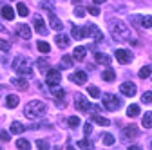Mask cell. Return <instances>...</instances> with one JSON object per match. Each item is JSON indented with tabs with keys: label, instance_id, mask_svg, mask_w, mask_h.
<instances>
[{
	"label": "cell",
	"instance_id": "d6986e66",
	"mask_svg": "<svg viewBox=\"0 0 152 150\" xmlns=\"http://www.w3.org/2000/svg\"><path fill=\"white\" fill-rule=\"evenodd\" d=\"M91 119H92L94 123H98V125H102V127H107V125H110V121H109L107 118H103V116L96 114V112H94V114L91 116Z\"/></svg>",
	"mask_w": 152,
	"mask_h": 150
},
{
	"label": "cell",
	"instance_id": "ffe728a7",
	"mask_svg": "<svg viewBox=\"0 0 152 150\" xmlns=\"http://www.w3.org/2000/svg\"><path fill=\"white\" fill-rule=\"evenodd\" d=\"M102 80H105V82H112V80H116V72H114L110 67H107V69L102 72Z\"/></svg>",
	"mask_w": 152,
	"mask_h": 150
},
{
	"label": "cell",
	"instance_id": "cb8c5ba5",
	"mask_svg": "<svg viewBox=\"0 0 152 150\" xmlns=\"http://www.w3.org/2000/svg\"><path fill=\"white\" fill-rule=\"evenodd\" d=\"M36 65H38V69H40L42 72H47V69L51 67V63H49L45 58H38V60H36Z\"/></svg>",
	"mask_w": 152,
	"mask_h": 150
},
{
	"label": "cell",
	"instance_id": "4dcf8cb0",
	"mask_svg": "<svg viewBox=\"0 0 152 150\" xmlns=\"http://www.w3.org/2000/svg\"><path fill=\"white\" fill-rule=\"evenodd\" d=\"M140 22H141V24H140L141 27H145V29H150V15H147V16H141V18H140Z\"/></svg>",
	"mask_w": 152,
	"mask_h": 150
},
{
	"label": "cell",
	"instance_id": "83f0119b",
	"mask_svg": "<svg viewBox=\"0 0 152 150\" xmlns=\"http://www.w3.org/2000/svg\"><path fill=\"white\" fill-rule=\"evenodd\" d=\"M141 125H143L145 128H150V127H152V114H150V112H145V116H143V121H141Z\"/></svg>",
	"mask_w": 152,
	"mask_h": 150
},
{
	"label": "cell",
	"instance_id": "ab89813d",
	"mask_svg": "<svg viewBox=\"0 0 152 150\" xmlns=\"http://www.w3.org/2000/svg\"><path fill=\"white\" fill-rule=\"evenodd\" d=\"M76 146H78V148H91L92 145H91V141H78V143H76Z\"/></svg>",
	"mask_w": 152,
	"mask_h": 150
},
{
	"label": "cell",
	"instance_id": "7402d4cb",
	"mask_svg": "<svg viewBox=\"0 0 152 150\" xmlns=\"http://www.w3.org/2000/svg\"><path fill=\"white\" fill-rule=\"evenodd\" d=\"M18 96H15V94H9L7 98H6V105H7V108H15L16 105H18Z\"/></svg>",
	"mask_w": 152,
	"mask_h": 150
},
{
	"label": "cell",
	"instance_id": "52a82bcc",
	"mask_svg": "<svg viewBox=\"0 0 152 150\" xmlns=\"http://www.w3.org/2000/svg\"><path fill=\"white\" fill-rule=\"evenodd\" d=\"M103 105H105L107 110L114 112L116 108H120V100L116 96H112V94H103Z\"/></svg>",
	"mask_w": 152,
	"mask_h": 150
},
{
	"label": "cell",
	"instance_id": "7a4b0ae2",
	"mask_svg": "<svg viewBox=\"0 0 152 150\" xmlns=\"http://www.w3.org/2000/svg\"><path fill=\"white\" fill-rule=\"evenodd\" d=\"M45 112H47V105H45L44 101L34 100V101H29V103L26 105L24 114H26L27 118H31V119H38V118H44Z\"/></svg>",
	"mask_w": 152,
	"mask_h": 150
},
{
	"label": "cell",
	"instance_id": "8fae6325",
	"mask_svg": "<svg viewBox=\"0 0 152 150\" xmlns=\"http://www.w3.org/2000/svg\"><path fill=\"white\" fill-rule=\"evenodd\" d=\"M33 22H34V29H36V33H38V34H45V33H47L45 22H44V18H42L40 15H36Z\"/></svg>",
	"mask_w": 152,
	"mask_h": 150
},
{
	"label": "cell",
	"instance_id": "4316f807",
	"mask_svg": "<svg viewBox=\"0 0 152 150\" xmlns=\"http://www.w3.org/2000/svg\"><path fill=\"white\" fill-rule=\"evenodd\" d=\"M16 148H20V150H29V148H31L29 139H18V141H16Z\"/></svg>",
	"mask_w": 152,
	"mask_h": 150
},
{
	"label": "cell",
	"instance_id": "60d3db41",
	"mask_svg": "<svg viewBox=\"0 0 152 150\" xmlns=\"http://www.w3.org/2000/svg\"><path fill=\"white\" fill-rule=\"evenodd\" d=\"M87 11H89L92 16H98V15H100V9H98L96 6H89V7H87Z\"/></svg>",
	"mask_w": 152,
	"mask_h": 150
},
{
	"label": "cell",
	"instance_id": "8d00e7d4",
	"mask_svg": "<svg viewBox=\"0 0 152 150\" xmlns=\"http://www.w3.org/2000/svg\"><path fill=\"white\" fill-rule=\"evenodd\" d=\"M87 90H89V94H91L92 98H100V90H98V87H92V85H91Z\"/></svg>",
	"mask_w": 152,
	"mask_h": 150
},
{
	"label": "cell",
	"instance_id": "9a60e30c",
	"mask_svg": "<svg viewBox=\"0 0 152 150\" xmlns=\"http://www.w3.org/2000/svg\"><path fill=\"white\" fill-rule=\"evenodd\" d=\"M85 56H87V49H85V47H76L74 52H72V58H74V60H78V62L85 60Z\"/></svg>",
	"mask_w": 152,
	"mask_h": 150
},
{
	"label": "cell",
	"instance_id": "74e56055",
	"mask_svg": "<svg viewBox=\"0 0 152 150\" xmlns=\"http://www.w3.org/2000/svg\"><path fill=\"white\" fill-rule=\"evenodd\" d=\"M102 139H103V143H105V145H109V146H110V145H114V136H110V134H103V138H102Z\"/></svg>",
	"mask_w": 152,
	"mask_h": 150
},
{
	"label": "cell",
	"instance_id": "277c9868",
	"mask_svg": "<svg viewBox=\"0 0 152 150\" xmlns=\"http://www.w3.org/2000/svg\"><path fill=\"white\" fill-rule=\"evenodd\" d=\"M74 107L78 108V110H82V112H96V110H100V107L91 105V103L85 100L83 94H76V98H74Z\"/></svg>",
	"mask_w": 152,
	"mask_h": 150
},
{
	"label": "cell",
	"instance_id": "5bb4252c",
	"mask_svg": "<svg viewBox=\"0 0 152 150\" xmlns=\"http://www.w3.org/2000/svg\"><path fill=\"white\" fill-rule=\"evenodd\" d=\"M116 60H118L120 63H123V65L129 63V62H130V52H129L127 49H118V51H116Z\"/></svg>",
	"mask_w": 152,
	"mask_h": 150
},
{
	"label": "cell",
	"instance_id": "f6af8a7d",
	"mask_svg": "<svg viewBox=\"0 0 152 150\" xmlns=\"http://www.w3.org/2000/svg\"><path fill=\"white\" fill-rule=\"evenodd\" d=\"M83 132H85V136H89V134L92 132V125H91V123H85V127H83Z\"/></svg>",
	"mask_w": 152,
	"mask_h": 150
},
{
	"label": "cell",
	"instance_id": "9c48e42d",
	"mask_svg": "<svg viewBox=\"0 0 152 150\" xmlns=\"http://www.w3.org/2000/svg\"><path fill=\"white\" fill-rule=\"evenodd\" d=\"M16 34L20 36V38H24V40H29L31 38V29H29V25L27 24H18L16 25Z\"/></svg>",
	"mask_w": 152,
	"mask_h": 150
},
{
	"label": "cell",
	"instance_id": "7c38bea8",
	"mask_svg": "<svg viewBox=\"0 0 152 150\" xmlns=\"http://www.w3.org/2000/svg\"><path fill=\"white\" fill-rule=\"evenodd\" d=\"M49 24H51V27L54 29V31H62L64 29V24H62V20L58 16H56L53 11H49Z\"/></svg>",
	"mask_w": 152,
	"mask_h": 150
},
{
	"label": "cell",
	"instance_id": "3957f363",
	"mask_svg": "<svg viewBox=\"0 0 152 150\" xmlns=\"http://www.w3.org/2000/svg\"><path fill=\"white\" fill-rule=\"evenodd\" d=\"M13 69L18 74H22V76H31L33 74V67H31L29 60L24 58V56H16V58L13 60Z\"/></svg>",
	"mask_w": 152,
	"mask_h": 150
},
{
	"label": "cell",
	"instance_id": "b9f144b4",
	"mask_svg": "<svg viewBox=\"0 0 152 150\" xmlns=\"http://www.w3.org/2000/svg\"><path fill=\"white\" fill-rule=\"evenodd\" d=\"M36 146H38V148H49V143H47L45 139H38Z\"/></svg>",
	"mask_w": 152,
	"mask_h": 150
},
{
	"label": "cell",
	"instance_id": "ba28073f",
	"mask_svg": "<svg viewBox=\"0 0 152 150\" xmlns=\"http://www.w3.org/2000/svg\"><path fill=\"white\" fill-rule=\"evenodd\" d=\"M120 92L123 96H134L136 94V85L132 82H125V83L120 85Z\"/></svg>",
	"mask_w": 152,
	"mask_h": 150
},
{
	"label": "cell",
	"instance_id": "7bdbcfd3",
	"mask_svg": "<svg viewBox=\"0 0 152 150\" xmlns=\"http://www.w3.org/2000/svg\"><path fill=\"white\" fill-rule=\"evenodd\" d=\"M74 15L78 16V18H82V16L85 15V9H83V7H76V9H74Z\"/></svg>",
	"mask_w": 152,
	"mask_h": 150
},
{
	"label": "cell",
	"instance_id": "f35d334b",
	"mask_svg": "<svg viewBox=\"0 0 152 150\" xmlns=\"http://www.w3.org/2000/svg\"><path fill=\"white\" fill-rule=\"evenodd\" d=\"M64 94H65V92H64L62 89H54V90H53V96H54L56 100H62V98H64Z\"/></svg>",
	"mask_w": 152,
	"mask_h": 150
},
{
	"label": "cell",
	"instance_id": "d6a6232c",
	"mask_svg": "<svg viewBox=\"0 0 152 150\" xmlns=\"http://www.w3.org/2000/svg\"><path fill=\"white\" fill-rule=\"evenodd\" d=\"M148 76H150V65H145V67L140 71V78L145 80V78H148Z\"/></svg>",
	"mask_w": 152,
	"mask_h": 150
},
{
	"label": "cell",
	"instance_id": "4fadbf2b",
	"mask_svg": "<svg viewBox=\"0 0 152 150\" xmlns=\"http://www.w3.org/2000/svg\"><path fill=\"white\" fill-rule=\"evenodd\" d=\"M71 82H74L76 85H83L87 82V74L83 71H76L74 74H71Z\"/></svg>",
	"mask_w": 152,
	"mask_h": 150
},
{
	"label": "cell",
	"instance_id": "6da1fadb",
	"mask_svg": "<svg viewBox=\"0 0 152 150\" xmlns=\"http://www.w3.org/2000/svg\"><path fill=\"white\" fill-rule=\"evenodd\" d=\"M109 31L112 34V38L118 40V42H130L132 38H134L130 27L125 22H121V20H110L109 22Z\"/></svg>",
	"mask_w": 152,
	"mask_h": 150
},
{
	"label": "cell",
	"instance_id": "e575fe53",
	"mask_svg": "<svg viewBox=\"0 0 152 150\" xmlns=\"http://www.w3.org/2000/svg\"><path fill=\"white\" fill-rule=\"evenodd\" d=\"M38 49H40V52H49L51 51V47H49L47 42H38Z\"/></svg>",
	"mask_w": 152,
	"mask_h": 150
},
{
	"label": "cell",
	"instance_id": "44dd1931",
	"mask_svg": "<svg viewBox=\"0 0 152 150\" xmlns=\"http://www.w3.org/2000/svg\"><path fill=\"white\" fill-rule=\"evenodd\" d=\"M0 13H2V16L6 18V20H13L15 18V9L9 7V6H4L2 9H0Z\"/></svg>",
	"mask_w": 152,
	"mask_h": 150
},
{
	"label": "cell",
	"instance_id": "c3c4849f",
	"mask_svg": "<svg viewBox=\"0 0 152 150\" xmlns=\"http://www.w3.org/2000/svg\"><path fill=\"white\" fill-rule=\"evenodd\" d=\"M0 31H2V33H6V27H4V25H0Z\"/></svg>",
	"mask_w": 152,
	"mask_h": 150
},
{
	"label": "cell",
	"instance_id": "836d02e7",
	"mask_svg": "<svg viewBox=\"0 0 152 150\" xmlns=\"http://www.w3.org/2000/svg\"><path fill=\"white\" fill-rule=\"evenodd\" d=\"M150 96H152V92H150V90L143 92V96H141V101H143V103H147V105H150V101H152V98H150Z\"/></svg>",
	"mask_w": 152,
	"mask_h": 150
},
{
	"label": "cell",
	"instance_id": "2e32d148",
	"mask_svg": "<svg viewBox=\"0 0 152 150\" xmlns=\"http://www.w3.org/2000/svg\"><path fill=\"white\" fill-rule=\"evenodd\" d=\"M54 40H56V45L62 47V49L67 47V45L71 44V40H69V36H67V34H56V38H54Z\"/></svg>",
	"mask_w": 152,
	"mask_h": 150
},
{
	"label": "cell",
	"instance_id": "484cf974",
	"mask_svg": "<svg viewBox=\"0 0 152 150\" xmlns=\"http://www.w3.org/2000/svg\"><path fill=\"white\" fill-rule=\"evenodd\" d=\"M69 67H72V56L65 54L64 58H62V65H60V69H69Z\"/></svg>",
	"mask_w": 152,
	"mask_h": 150
},
{
	"label": "cell",
	"instance_id": "1f68e13d",
	"mask_svg": "<svg viewBox=\"0 0 152 150\" xmlns=\"http://www.w3.org/2000/svg\"><path fill=\"white\" fill-rule=\"evenodd\" d=\"M67 123H69V127H71V128H76V127L80 125V118H76V116H71V118L67 119Z\"/></svg>",
	"mask_w": 152,
	"mask_h": 150
},
{
	"label": "cell",
	"instance_id": "bcb514c9",
	"mask_svg": "<svg viewBox=\"0 0 152 150\" xmlns=\"http://www.w3.org/2000/svg\"><path fill=\"white\" fill-rule=\"evenodd\" d=\"M42 7H47V11H53V2L51 0H45V2L42 4Z\"/></svg>",
	"mask_w": 152,
	"mask_h": 150
},
{
	"label": "cell",
	"instance_id": "f1b7e54d",
	"mask_svg": "<svg viewBox=\"0 0 152 150\" xmlns=\"http://www.w3.org/2000/svg\"><path fill=\"white\" fill-rule=\"evenodd\" d=\"M96 60L100 62V63H103V65H110V58L107 54H100V52H96Z\"/></svg>",
	"mask_w": 152,
	"mask_h": 150
},
{
	"label": "cell",
	"instance_id": "8992f818",
	"mask_svg": "<svg viewBox=\"0 0 152 150\" xmlns=\"http://www.w3.org/2000/svg\"><path fill=\"white\" fill-rule=\"evenodd\" d=\"M47 85L49 87H56V85H58L60 82H62V74H60V71L58 69H47Z\"/></svg>",
	"mask_w": 152,
	"mask_h": 150
},
{
	"label": "cell",
	"instance_id": "ee69618b",
	"mask_svg": "<svg viewBox=\"0 0 152 150\" xmlns=\"http://www.w3.org/2000/svg\"><path fill=\"white\" fill-rule=\"evenodd\" d=\"M0 139H2V141H9L11 138H9V134L6 132V130H0Z\"/></svg>",
	"mask_w": 152,
	"mask_h": 150
},
{
	"label": "cell",
	"instance_id": "ac0fdd59",
	"mask_svg": "<svg viewBox=\"0 0 152 150\" xmlns=\"http://www.w3.org/2000/svg\"><path fill=\"white\" fill-rule=\"evenodd\" d=\"M71 33H72V38H74V40H83V38H85V34H83V27L72 25Z\"/></svg>",
	"mask_w": 152,
	"mask_h": 150
},
{
	"label": "cell",
	"instance_id": "d4e9b609",
	"mask_svg": "<svg viewBox=\"0 0 152 150\" xmlns=\"http://www.w3.org/2000/svg\"><path fill=\"white\" fill-rule=\"evenodd\" d=\"M127 116H129V118H136V116H140V107H138V105H130V107L127 108Z\"/></svg>",
	"mask_w": 152,
	"mask_h": 150
},
{
	"label": "cell",
	"instance_id": "603a6c76",
	"mask_svg": "<svg viewBox=\"0 0 152 150\" xmlns=\"http://www.w3.org/2000/svg\"><path fill=\"white\" fill-rule=\"evenodd\" d=\"M24 130H26V125H22L20 121H15V123L11 125V132H13V134H22Z\"/></svg>",
	"mask_w": 152,
	"mask_h": 150
},
{
	"label": "cell",
	"instance_id": "f546056e",
	"mask_svg": "<svg viewBox=\"0 0 152 150\" xmlns=\"http://www.w3.org/2000/svg\"><path fill=\"white\" fill-rule=\"evenodd\" d=\"M16 13L20 15V16H27V15H29V9H27L26 4H18V6H16Z\"/></svg>",
	"mask_w": 152,
	"mask_h": 150
},
{
	"label": "cell",
	"instance_id": "30bf717a",
	"mask_svg": "<svg viewBox=\"0 0 152 150\" xmlns=\"http://www.w3.org/2000/svg\"><path fill=\"white\" fill-rule=\"evenodd\" d=\"M138 134H140V130H138L136 125H129V127L123 128V138L125 139H134V138H138Z\"/></svg>",
	"mask_w": 152,
	"mask_h": 150
},
{
	"label": "cell",
	"instance_id": "7dc6e473",
	"mask_svg": "<svg viewBox=\"0 0 152 150\" xmlns=\"http://www.w3.org/2000/svg\"><path fill=\"white\" fill-rule=\"evenodd\" d=\"M103 2H107V0H94V4H103Z\"/></svg>",
	"mask_w": 152,
	"mask_h": 150
},
{
	"label": "cell",
	"instance_id": "d590c367",
	"mask_svg": "<svg viewBox=\"0 0 152 150\" xmlns=\"http://www.w3.org/2000/svg\"><path fill=\"white\" fill-rule=\"evenodd\" d=\"M11 49V44L9 42H6V40H2V38H0V51H4V52H7Z\"/></svg>",
	"mask_w": 152,
	"mask_h": 150
},
{
	"label": "cell",
	"instance_id": "5b68a950",
	"mask_svg": "<svg viewBox=\"0 0 152 150\" xmlns=\"http://www.w3.org/2000/svg\"><path fill=\"white\" fill-rule=\"evenodd\" d=\"M83 34H85V38H92L94 42H102L103 40V33L98 29L96 24H87L83 27Z\"/></svg>",
	"mask_w": 152,
	"mask_h": 150
},
{
	"label": "cell",
	"instance_id": "e0dca14e",
	"mask_svg": "<svg viewBox=\"0 0 152 150\" xmlns=\"http://www.w3.org/2000/svg\"><path fill=\"white\" fill-rule=\"evenodd\" d=\"M11 82H13V85H15L16 89H20V90H26V89L29 87V83H27L26 78H13Z\"/></svg>",
	"mask_w": 152,
	"mask_h": 150
}]
</instances>
